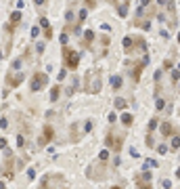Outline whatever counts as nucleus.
<instances>
[{"mask_svg": "<svg viewBox=\"0 0 180 189\" xmlns=\"http://www.w3.org/2000/svg\"><path fill=\"white\" fill-rule=\"evenodd\" d=\"M132 122H134V118H132L130 113H124V116H122V124H124V126H130Z\"/></svg>", "mask_w": 180, "mask_h": 189, "instance_id": "14", "label": "nucleus"}, {"mask_svg": "<svg viewBox=\"0 0 180 189\" xmlns=\"http://www.w3.org/2000/svg\"><path fill=\"white\" fill-rule=\"evenodd\" d=\"M140 28H143V30H149V28H151V23H149V21H143V23H140Z\"/></svg>", "mask_w": 180, "mask_h": 189, "instance_id": "30", "label": "nucleus"}, {"mask_svg": "<svg viewBox=\"0 0 180 189\" xmlns=\"http://www.w3.org/2000/svg\"><path fill=\"white\" fill-rule=\"evenodd\" d=\"M0 149H6V141L4 139H0Z\"/></svg>", "mask_w": 180, "mask_h": 189, "instance_id": "34", "label": "nucleus"}, {"mask_svg": "<svg viewBox=\"0 0 180 189\" xmlns=\"http://www.w3.org/2000/svg\"><path fill=\"white\" fill-rule=\"evenodd\" d=\"M130 156H132V158H140V153L136 151V147H132V149H130Z\"/></svg>", "mask_w": 180, "mask_h": 189, "instance_id": "26", "label": "nucleus"}, {"mask_svg": "<svg viewBox=\"0 0 180 189\" xmlns=\"http://www.w3.org/2000/svg\"><path fill=\"white\" fill-rule=\"evenodd\" d=\"M151 181H153V172H151L149 168H143V172L136 177V185H138V187H149Z\"/></svg>", "mask_w": 180, "mask_h": 189, "instance_id": "6", "label": "nucleus"}, {"mask_svg": "<svg viewBox=\"0 0 180 189\" xmlns=\"http://www.w3.org/2000/svg\"><path fill=\"white\" fill-rule=\"evenodd\" d=\"M23 143H25V139H23V137H17V145L21 147V145H23Z\"/></svg>", "mask_w": 180, "mask_h": 189, "instance_id": "31", "label": "nucleus"}, {"mask_svg": "<svg viewBox=\"0 0 180 189\" xmlns=\"http://www.w3.org/2000/svg\"><path fill=\"white\" fill-rule=\"evenodd\" d=\"M105 160H109V149H103L99 153V162H105Z\"/></svg>", "mask_w": 180, "mask_h": 189, "instance_id": "18", "label": "nucleus"}, {"mask_svg": "<svg viewBox=\"0 0 180 189\" xmlns=\"http://www.w3.org/2000/svg\"><path fill=\"white\" fill-rule=\"evenodd\" d=\"M40 25H42V28H48L50 23H48V19H46V17H42V19H40Z\"/></svg>", "mask_w": 180, "mask_h": 189, "instance_id": "23", "label": "nucleus"}, {"mask_svg": "<svg viewBox=\"0 0 180 189\" xmlns=\"http://www.w3.org/2000/svg\"><path fill=\"white\" fill-rule=\"evenodd\" d=\"M84 90L90 94H96L101 90V69H90L84 78Z\"/></svg>", "mask_w": 180, "mask_h": 189, "instance_id": "1", "label": "nucleus"}, {"mask_svg": "<svg viewBox=\"0 0 180 189\" xmlns=\"http://www.w3.org/2000/svg\"><path fill=\"white\" fill-rule=\"evenodd\" d=\"M178 42H180V34H178Z\"/></svg>", "mask_w": 180, "mask_h": 189, "instance_id": "41", "label": "nucleus"}, {"mask_svg": "<svg viewBox=\"0 0 180 189\" xmlns=\"http://www.w3.org/2000/svg\"><path fill=\"white\" fill-rule=\"evenodd\" d=\"M172 78H174V82H176V80H180V69H176V72L172 74Z\"/></svg>", "mask_w": 180, "mask_h": 189, "instance_id": "29", "label": "nucleus"}, {"mask_svg": "<svg viewBox=\"0 0 180 189\" xmlns=\"http://www.w3.org/2000/svg\"><path fill=\"white\" fill-rule=\"evenodd\" d=\"M143 65H145V63H143ZM143 65H136V67H134V69H132V78H134V80H136V82L140 80V69H143Z\"/></svg>", "mask_w": 180, "mask_h": 189, "instance_id": "13", "label": "nucleus"}, {"mask_svg": "<svg viewBox=\"0 0 180 189\" xmlns=\"http://www.w3.org/2000/svg\"><path fill=\"white\" fill-rule=\"evenodd\" d=\"M65 76H67V72H65V69H61V72H59V80H63Z\"/></svg>", "mask_w": 180, "mask_h": 189, "instance_id": "33", "label": "nucleus"}, {"mask_svg": "<svg viewBox=\"0 0 180 189\" xmlns=\"http://www.w3.org/2000/svg\"><path fill=\"white\" fill-rule=\"evenodd\" d=\"M132 46H134V38H130V36H126L124 38V49L130 53V49H132Z\"/></svg>", "mask_w": 180, "mask_h": 189, "instance_id": "12", "label": "nucleus"}, {"mask_svg": "<svg viewBox=\"0 0 180 189\" xmlns=\"http://www.w3.org/2000/svg\"><path fill=\"white\" fill-rule=\"evenodd\" d=\"M109 82H111V88H113V90H117V88H122V84H124V80H122V76H117V74H115V76H111V80H109Z\"/></svg>", "mask_w": 180, "mask_h": 189, "instance_id": "9", "label": "nucleus"}, {"mask_svg": "<svg viewBox=\"0 0 180 189\" xmlns=\"http://www.w3.org/2000/svg\"><path fill=\"white\" fill-rule=\"evenodd\" d=\"M176 174H178V179H180V168H178V172H176Z\"/></svg>", "mask_w": 180, "mask_h": 189, "instance_id": "40", "label": "nucleus"}, {"mask_svg": "<svg viewBox=\"0 0 180 189\" xmlns=\"http://www.w3.org/2000/svg\"><path fill=\"white\" fill-rule=\"evenodd\" d=\"M161 132H163V137H168V134H172V132H174V128H172V124H170V122H163V124H161Z\"/></svg>", "mask_w": 180, "mask_h": 189, "instance_id": "11", "label": "nucleus"}, {"mask_svg": "<svg viewBox=\"0 0 180 189\" xmlns=\"http://www.w3.org/2000/svg\"><path fill=\"white\" fill-rule=\"evenodd\" d=\"M46 84H48V78H46V74L36 72V74L32 76V90H40V88H44Z\"/></svg>", "mask_w": 180, "mask_h": 189, "instance_id": "5", "label": "nucleus"}, {"mask_svg": "<svg viewBox=\"0 0 180 189\" xmlns=\"http://www.w3.org/2000/svg\"><path fill=\"white\" fill-rule=\"evenodd\" d=\"M59 90H61L59 86H53V90H50V101H57L59 99Z\"/></svg>", "mask_w": 180, "mask_h": 189, "instance_id": "17", "label": "nucleus"}, {"mask_svg": "<svg viewBox=\"0 0 180 189\" xmlns=\"http://www.w3.org/2000/svg\"><path fill=\"white\" fill-rule=\"evenodd\" d=\"M113 105H115V109H126V105H128V103H126L124 99H115V101H113Z\"/></svg>", "mask_w": 180, "mask_h": 189, "instance_id": "16", "label": "nucleus"}, {"mask_svg": "<svg viewBox=\"0 0 180 189\" xmlns=\"http://www.w3.org/2000/svg\"><path fill=\"white\" fill-rule=\"evenodd\" d=\"M34 2H36L38 7H44V4H46V0H34Z\"/></svg>", "mask_w": 180, "mask_h": 189, "instance_id": "35", "label": "nucleus"}, {"mask_svg": "<svg viewBox=\"0 0 180 189\" xmlns=\"http://www.w3.org/2000/svg\"><path fill=\"white\" fill-rule=\"evenodd\" d=\"M44 38H48V40L53 38V28H50V25H48V28H44Z\"/></svg>", "mask_w": 180, "mask_h": 189, "instance_id": "21", "label": "nucleus"}, {"mask_svg": "<svg viewBox=\"0 0 180 189\" xmlns=\"http://www.w3.org/2000/svg\"><path fill=\"white\" fill-rule=\"evenodd\" d=\"M63 61H65V65L69 67V69H76L78 65H80V53H76V51H71V49H63Z\"/></svg>", "mask_w": 180, "mask_h": 189, "instance_id": "2", "label": "nucleus"}, {"mask_svg": "<svg viewBox=\"0 0 180 189\" xmlns=\"http://www.w3.org/2000/svg\"><path fill=\"white\" fill-rule=\"evenodd\" d=\"M140 4H143V7H147V4H151V0H143Z\"/></svg>", "mask_w": 180, "mask_h": 189, "instance_id": "38", "label": "nucleus"}, {"mask_svg": "<svg viewBox=\"0 0 180 189\" xmlns=\"http://www.w3.org/2000/svg\"><path fill=\"white\" fill-rule=\"evenodd\" d=\"M32 36H34V38H36V36H40V28H38V25H34V28H32Z\"/></svg>", "mask_w": 180, "mask_h": 189, "instance_id": "25", "label": "nucleus"}, {"mask_svg": "<svg viewBox=\"0 0 180 189\" xmlns=\"http://www.w3.org/2000/svg\"><path fill=\"white\" fill-rule=\"evenodd\" d=\"M157 151H159V153H168V145H159V147H157Z\"/></svg>", "mask_w": 180, "mask_h": 189, "instance_id": "27", "label": "nucleus"}, {"mask_svg": "<svg viewBox=\"0 0 180 189\" xmlns=\"http://www.w3.org/2000/svg\"><path fill=\"white\" fill-rule=\"evenodd\" d=\"M21 82H23V74L19 72V69H9V74H6V86L9 88H15V86H19Z\"/></svg>", "mask_w": 180, "mask_h": 189, "instance_id": "4", "label": "nucleus"}, {"mask_svg": "<svg viewBox=\"0 0 180 189\" xmlns=\"http://www.w3.org/2000/svg\"><path fill=\"white\" fill-rule=\"evenodd\" d=\"M157 4H159V7H166V4H168V0H157Z\"/></svg>", "mask_w": 180, "mask_h": 189, "instance_id": "37", "label": "nucleus"}, {"mask_svg": "<svg viewBox=\"0 0 180 189\" xmlns=\"http://www.w3.org/2000/svg\"><path fill=\"white\" fill-rule=\"evenodd\" d=\"M84 2H86V4H88V9H92V7H94V4H96V0H84Z\"/></svg>", "mask_w": 180, "mask_h": 189, "instance_id": "28", "label": "nucleus"}, {"mask_svg": "<svg viewBox=\"0 0 180 189\" xmlns=\"http://www.w3.org/2000/svg\"><path fill=\"white\" fill-rule=\"evenodd\" d=\"M105 143L113 149V151H122V147H124V137L122 134H117V132H109L107 137H105Z\"/></svg>", "mask_w": 180, "mask_h": 189, "instance_id": "3", "label": "nucleus"}, {"mask_svg": "<svg viewBox=\"0 0 180 189\" xmlns=\"http://www.w3.org/2000/svg\"><path fill=\"white\" fill-rule=\"evenodd\" d=\"M27 177H30V179H34V177H36V172H34V168H30V170H27Z\"/></svg>", "mask_w": 180, "mask_h": 189, "instance_id": "36", "label": "nucleus"}, {"mask_svg": "<svg viewBox=\"0 0 180 189\" xmlns=\"http://www.w3.org/2000/svg\"><path fill=\"white\" fill-rule=\"evenodd\" d=\"M9 19H11V21H9V32H15V30H17V25L21 23V13H19V11H15Z\"/></svg>", "mask_w": 180, "mask_h": 189, "instance_id": "8", "label": "nucleus"}, {"mask_svg": "<svg viewBox=\"0 0 180 189\" xmlns=\"http://www.w3.org/2000/svg\"><path fill=\"white\" fill-rule=\"evenodd\" d=\"M4 55H6V53H0V59H2V57H4Z\"/></svg>", "mask_w": 180, "mask_h": 189, "instance_id": "39", "label": "nucleus"}, {"mask_svg": "<svg viewBox=\"0 0 180 189\" xmlns=\"http://www.w3.org/2000/svg\"><path fill=\"white\" fill-rule=\"evenodd\" d=\"M117 13H120V17H126V15H128V2H126V4H120V7H117Z\"/></svg>", "mask_w": 180, "mask_h": 189, "instance_id": "15", "label": "nucleus"}, {"mask_svg": "<svg viewBox=\"0 0 180 189\" xmlns=\"http://www.w3.org/2000/svg\"><path fill=\"white\" fill-rule=\"evenodd\" d=\"M55 137V128L53 126H44V130H42V137H40V145H46L48 141Z\"/></svg>", "mask_w": 180, "mask_h": 189, "instance_id": "7", "label": "nucleus"}, {"mask_svg": "<svg viewBox=\"0 0 180 189\" xmlns=\"http://www.w3.org/2000/svg\"><path fill=\"white\" fill-rule=\"evenodd\" d=\"M155 107H157V109H163V107H166V101H163L161 97H157V99H155Z\"/></svg>", "mask_w": 180, "mask_h": 189, "instance_id": "19", "label": "nucleus"}, {"mask_svg": "<svg viewBox=\"0 0 180 189\" xmlns=\"http://www.w3.org/2000/svg\"><path fill=\"white\" fill-rule=\"evenodd\" d=\"M180 147V137H172V149H178Z\"/></svg>", "mask_w": 180, "mask_h": 189, "instance_id": "20", "label": "nucleus"}, {"mask_svg": "<svg viewBox=\"0 0 180 189\" xmlns=\"http://www.w3.org/2000/svg\"><path fill=\"white\" fill-rule=\"evenodd\" d=\"M61 44H63V46L67 44V34H61Z\"/></svg>", "mask_w": 180, "mask_h": 189, "instance_id": "32", "label": "nucleus"}, {"mask_svg": "<svg viewBox=\"0 0 180 189\" xmlns=\"http://www.w3.org/2000/svg\"><path fill=\"white\" fill-rule=\"evenodd\" d=\"M157 128V118H153V120L149 122V130H155Z\"/></svg>", "mask_w": 180, "mask_h": 189, "instance_id": "22", "label": "nucleus"}, {"mask_svg": "<svg viewBox=\"0 0 180 189\" xmlns=\"http://www.w3.org/2000/svg\"><path fill=\"white\" fill-rule=\"evenodd\" d=\"M86 15H88V13H86V9H82V11H80V19H78V21H86Z\"/></svg>", "mask_w": 180, "mask_h": 189, "instance_id": "24", "label": "nucleus"}, {"mask_svg": "<svg viewBox=\"0 0 180 189\" xmlns=\"http://www.w3.org/2000/svg\"><path fill=\"white\" fill-rule=\"evenodd\" d=\"M92 40H94V32H92V30H86V32H84V44L88 46Z\"/></svg>", "mask_w": 180, "mask_h": 189, "instance_id": "10", "label": "nucleus"}, {"mask_svg": "<svg viewBox=\"0 0 180 189\" xmlns=\"http://www.w3.org/2000/svg\"><path fill=\"white\" fill-rule=\"evenodd\" d=\"M178 90H180V86H178Z\"/></svg>", "mask_w": 180, "mask_h": 189, "instance_id": "42", "label": "nucleus"}]
</instances>
